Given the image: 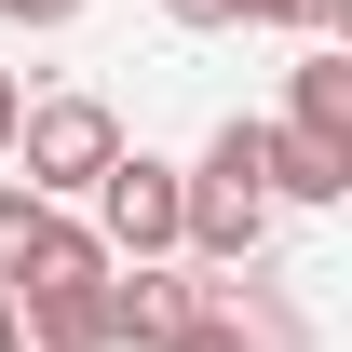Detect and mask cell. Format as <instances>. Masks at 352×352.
<instances>
[{"label":"cell","instance_id":"obj_1","mask_svg":"<svg viewBox=\"0 0 352 352\" xmlns=\"http://www.w3.org/2000/svg\"><path fill=\"white\" fill-rule=\"evenodd\" d=\"M190 176V204H176V258L190 271H258L271 258V190H258V122L230 109L217 135H204V163H176Z\"/></svg>","mask_w":352,"mask_h":352},{"label":"cell","instance_id":"obj_2","mask_svg":"<svg viewBox=\"0 0 352 352\" xmlns=\"http://www.w3.org/2000/svg\"><path fill=\"white\" fill-rule=\"evenodd\" d=\"M109 163H122V109H109V95H41V109L14 122V190H41L54 217H68Z\"/></svg>","mask_w":352,"mask_h":352},{"label":"cell","instance_id":"obj_3","mask_svg":"<svg viewBox=\"0 0 352 352\" xmlns=\"http://www.w3.org/2000/svg\"><path fill=\"white\" fill-rule=\"evenodd\" d=\"M82 204H95L82 230L109 244V271H135V258H176V204H190V176H176L163 149H122V163L95 176Z\"/></svg>","mask_w":352,"mask_h":352},{"label":"cell","instance_id":"obj_4","mask_svg":"<svg viewBox=\"0 0 352 352\" xmlns=\"http://www.w3.org/2000/svg\"><path fill=\"white\" fill-rule=\"evenodd\" d=\"M190 311H204V271H190V258H135V271H109V352H163Z\"/></svg>","mask_w":352,"mask_h":352},{"label":"cell","instance_id":"obj_5","mask_svg":"<svg viewBox=\"0 0 352 352\" xmlns=\"http://www.w3.org/2000/svg\"><path fill=\"white\" fill-rule=\"evenodd\" d=\"M258 190H271V217L285 204H352V149H325L298 122H258Z\"/></svg>","mask_w":352,"mask_h":352},{"label":"cell","instance_id":"obj_6","mask_svg":"<svg viewBox=\"0 0 352 352\" xmlns=\"http://www.w3.org/2000/svg\"><path fill=\"white\" fill-rule=\"evenodd\" d=\"M28 352H109V271L95 285H41V298H14Z\"/></svg>","mask_w":352,"mask_h":352},{"label":"cell","instance_id":"obj_7","mask_svg":"<svg viewBox=\"0 0 352 352\" xmlns=\"http://www.w3.org/2000/svg\"><path fill=\"white\" fill-rule=\"evenodd\" d=\"M285 122L352 149V54H298V82H285Z\"/></svg>","mask_w":352,"mask_h":352},{"label":"cell","instance_id":"obj_8","mask_svg":"<svg viewBox=\"0 0 352 352\" xmlns=\"http://www.w3.org/2000/svg\"><path fill=\"white\" fill-rule=\"evenodd\" d=\"M95 271H109V244H95L82 217H54V230H41V258L14 271V298H41V285H95Z\"/></svg>","mask_w":352,"mask_h":352},{"label":"cell","instance_id":"obj_9","mask_svg":"<svg viewBox=\"0 0 352 352\" xmlns=\"http://www.w3.org/2000/svg\"><path fill=\"white\" fill-rule=\"evenodd\" d=\"M230 28H298L311 54H339L352 41V0H230Z\"/></svg>","mask_w":352,"mask_h":352},{"label":"cell","instance_id":"obj_10","mask_svg":"<svg viewBox=\"0 0 352 352\" xmlns=\"http://www.w3.org/2000/svg\"><path fill=\"white\" fill-rule=\"evenodd\" d=\"M41 230H54V204H41V190H14V176H0V298H14V271L41 258Z\"/></svg>","mask_w":352,"mask_h":352},{"label":"cell","instance_id":"obj_11","mask_svg":"<svg viewBox=\"0 0 352 352\" xmlns=\"http://www.w3.org/2000/svg\"><path fill=\"white\" fill-rule=\"evenodd\" d=\"M0 14H14V28H82L95 0H0Z\"/></svg>","mask_w":352,"mask_h":352},{"label":"cell","instance_id":"obj_12","mask_svg":"<svg viewBox=\"0 0 352 352\" xmlns=\"http://www.w3.org/2000/svg\"><path fill=\"white\" fill-rule=\"evenodd\" d=\"M14 122H28V95H14V68H0V163H14Z\"/></svg>","mask_w":352,"mask_h":352},{"label":"cell","instance_id":"obj_13","mask_svg":"<svg viewBox=\"0 0 352 352\" xmlns=\"http://www.w3.org/2000/svg\"><path fill=\"white\" fill-rule=\"evenodd\" d=\"M163 14H176V28H230V0H163Z\"/></svg>","mask_w":352,"mask_h":352},{"label":"cell","instance_id":"obj_14","mask_svg":"<svg viewBox=\"0 0 352 352\" xmlns=\"http://www.w3.org/2000/svg\"><path fill=\"white\" fill-rule=\"evenodd\" d=\"M0 352H28V325H14V298H0Z\"/></svg>","mask_w":352,"mask_h":352}]
</instances>
